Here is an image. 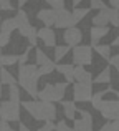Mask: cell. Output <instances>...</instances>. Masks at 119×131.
<instances>
[{
  "mask_svg": "<svg viewBox=\"0 0 119 131\" xmlns=\"http://www.w3.org/2000/svg\"><path fill=\"white\" fill-rule=\"evenodd\" d=\"M18 131H30V128L27 125H23V123H20V126H18Z\"/></svg>",
  "mask_w": 119,
  "mask_h": 131,
  "instance_id": "obj_42",
  "label": "cell"
},
{
  "mask_svg": "<svg viewBox=\"0 0 119 131\" xmlns=\"http://www.w3.org/2000/svg\"><path fill=\"white\" fill-rule=\"evenodd\" d=\"M70 50H71V47H68V45H60V47H56L55 48V61H60L61 58H64Z\"/></svg>",
  "mask_w": 119,
  "mask_h": 131,
  "instance_id": "obj_26",
  "label": "cell"
},
{
  "mask_svg": "<svg viewBox=\"0 0 119 131\" xmlns=\"http://www.w3.org/2000/svg\"><path fill=\"white\" fill-rule=\"evenodd\" d=\"M109 81H111V67H106L99 75H98V77L93 78V83H98V85H101V83H109Z\"/></svg>",
  "mask_w": 119,
  "mask_h": 131,
  "instance_id": "obj_21",
  "label": "cell"
},
{
  "mask_svg": "<svg viewBox=\"0 0 119 131\" xmlns=\"http://www.w3.org/2000/svg\"><path fill=\"white\" fill-rule=\"evenodd\" d=\"M45 2H46V3H51V0H45Z\"/></svg>",
  "mask_w": 119,
  "mask_h": 131,
  "instance_id": "obj_48",
  "label": "cell"
},
{
  "mask_svg": "<svg viewBox=\"0 0 119 131\" xmlns=\"http://www.w3.org/2000/svg\"><path fill=\"white\" fill-rule=\"evenodd\" d=\"M27 2H30V0H18V7H23Z\"/></svg>",
  "mask_w": 119,
  "mask_h": 131,
  "instance_id": "obj_43",
  "label": "cell"
},
{
  "mask_svg": "<svg viewBox=\"0 0 119 131\" xmlns=\"http://www.w3.org/2000/svg\"><path fill=\"white\" fill-rule=\"evenodd\" d=\"M22 108L38 121H53L56 118V106L50 101H23Z\"/></svg>",
  "mask_w": 119,
  "mask_h": 131,
  "instance_id": "obj_2",
  "label": "cell"
},
{
  "mask_svg": "<svg viewBox=\"0 0 119 131\" xmlns=\"http://www.w3.org/2000/svg\"><path fill=\"white\" fill-rule=\"evenodd\" d=\"M108 23H109V7H104V8L98 10V15L93 18V25L106 27Z\"/></svg>",
  "mask_w": 119,
  "mask_h": 131,
  "instance_id": "obj_17",
  "label": "cell"
},
{
  "mask_svg": "<svg viewBox=\"0 0 119 131\" xmlns=\"http://www.w3.org/2000/svg\"><path fill=\"white\" fill-rule=\"evenodd\" d=\"M40 77L42 75L38 73V67L35 63H25V65L18 67V80H17V83L25 90L30 96L36 98Z\"/></svg>",
  "mask_w": 119,
  "mask_h": 131,
  "instance_id": "obj_1",
  "label": "cell"
},
{
  "mask_svg": "<svg viewBox=\"0 0 119 131\" xmlns=\"http://www.w3.org/2000/svg\"><path fill=\"white\" fill-rule=\"evenodd\" d=\"M55 61H51V60H48L46 63H43V65H40L38 67V73L42 75V77H45V75H50V73H53L55 71Z\"/></svg>",
  "mask_w": 119,
  "mask_h": 131,
  "instance_id": "obj_25",
  "label": "cell"
},
{
  "mask_svg": "<svg viewBox=\"0 0 119 131\" xmlns=\"http://www.w3.org/2000/svg\"><path fill=\"white\" fill-rule=\"evenodd\" d=\"M98 111L108 121H114V119L119 118V101L117 100H103Z\"/></svg>",
  "mask_w": 119,
  "mask_h": 131,
  "instance_id": "obj_6",
  "label": "cell"
},
{
  "mask_svg": "<svg viewBox=\"0 0 119 131\" xmlns=\"http://www.w3.org/2000/svg\"><path fill=\"white\" fill-rule=\"evenodd\" d=\"M7 131H15V129H12V128H8V129H7Z\"/></svg>",
  "mask_w": 119,
  "mask_h": 131,
  "instance_id": "obj_49",
  "label": "cell"
},
{
  "mask_svg": "<svg viewBox=\"0 0 119 131\" xmlns=\"http://www.w3.org/2000/svg\"><path fill=\"white\" fill-rule=\"evenodd\" d=\"M81 118L73 119V131H93V116L89 111L84 110H78Z\"/></svg>",
  "mask_w": 119,
  "mask_h": 131,
  "instance_id": "obj_7",
  "label": "cell"
},
{
  "mask_svg": "<svg viewBox=\"0 0 119 131\" xmlns=\"http://www.w3.org/2000/svg\"><path fill=\"white\" fill-rule=\"evenodd\" d=\"M80 2H83V0H71V5H73V7H76Z\"/></svg>",
  "mask_w": 119,
  "mask_h": 131,
  "instance_id": "obj_44",
  "label": "cell"
},
{
  "mask_svg": "<svg viewBox=\"0 0 119 131\" xmlns=\"http://www.w3.org/2000/svg\"><path fill=\"white\" fill-rule=\"evenodd\" d=\"M0 8L10 12V10H13V5H12V2H10V0H0Z\"/></svg>",
  "mask_w": 119,
  "mask_h": 131,
  "instance_id": "obj_37",
  "label": "cell"
},
{
  "mask_svg": "<svg viewBox=\"0 0 119 131\" xmlns=\"http://www.w3.org/2000/svg\"><path fill=\"white\" fill-rule=\"evenodd\" d=\"M0 118L7 123L20 121V103L17 101H3L0 105Z\"/></svg>",
  "mask_w": 119,
  "mask_h": 131,
  "instance_id": "obj_5",
  "label": "cell"
},
{
  "mask_svg": "<svg viewBox=\"0 0 119 131\" xmlns=\"http://www.w3.org/2000/svg\"><path fill=\"white\" fill-rule=\"evenodd\" d=\"M93 48L96 50V53L99 55L101 58H104V60H108V58L111 57V47H109V45H99V43H96V45H93Z\"/></svg>",
  "mask_w": 119,
  "mask_h": 131,
  "instance_id": "obj_24",
  "label": "cell"
},
{
  "mask_svg": "<svg viewBox=\"0 0 119 131\" xmlns=\"http://www.w3.org/2000/svg\"><path fill=\"white\" fill-rule=\"evenodd\" d=\"M106 93H109V88H108V90H103V91H98V93H93V95H91L89 103L93 105V108H94V110H99L101 101H103V96L106 95Z\"/></svg>",
  "mask_w": 119,
  "mask_h": 131,
  "instance_id": "obj_22",
  "label": "cell"
},
{
  "mask_svg": "<svg viewBox=\"0 0 119 131\" xmlns=\"http://www.w3.org/2000/svg\"><path fill=\"white\" fill-rule=\"evenodd\" d=\"M109 23H113L114 28H117V25H119V12H117V8H109Z\"/></svg>",
  "mask_w": 119,
  "mask_h": 131,
  "instance_id": "obj_31",
  "label": "cell"
},
{
  "mask_svg": "<svg viewBox=\"0 0 119 131\" xmlns=\"http://www.w3.org/2000/svg\"><path fill=\"white\" fill-rule=\"evenodd\" d=\"M2 55L3 53H2V50H0V67H2Z\"/></svg>",
  "mask_w": 119,
  "mask_h": 131,
  "instance_id": "obj_47",
  "label": "cell"
},
{
  "mask_svg": "<svg viewBox=\"0 0 119 131\" xmlns=\"http://www.w3.org/2000/svg\"><path fill=\"white\" fill-rule=\"evenodd\" d=\"M104 7H108V5L103 2V0H91L89 10H101V8H104Z\"/></svg>",
  "mask_w": 119,
  "mask_h": 131,
  "instance_id": "obj_33",
  "label": "cell"
},
{
  "mask_svg": "<svg viewBox=\"0 0 119 131\" xmlns=\"http://www.w3.org/2000/svg\"><path fill=\"white\" fill-rule=\"evenodd\" d=\"M36 98L40 100V101H50V103H56V101H61L63 100V96L58 93V90H56L55 85L51 83H46L43 90H40L38 93H36Z\"/></svg>",
  "mask_w": 119,
  "mask_h": 131,
  "instance_id": "obj_8",
  "label": "cell"
},
{
  "mask_svg": "<svg viewBox=\"0 0 119 131\" xmlns=\"http://www.w3.org/2000/svg\"><path fill=\"white\" fill-rule=\"evenodd\" d=\"M8 96H10V101L20 103V88H18V85H17V83L8 86Z\"/></svg>",
  "mask_w": 119,
  "mask_h": 131,
  "instance_id": "obj_28",
  "label": "cell"
},
{
  "mask_svg": "<svg viewBox=\"0 0 119 131\" xmlns=\"http://www.w3.org/2000/svg\"><path fill=\"white\" fill-rule=\"evenodd\" d=\"M38 131H55V123L53 121H45V125H42Z\"/></svg>",
  "mask_w": 119,
  "mask_h": 131,
  "instance_id": "obj_36",
  "label": "cell"
},
{
  "mask_svg": "<svg viewBox=\"0 0 119 131\" xmlns=\"http://www.w3.org/2000/svg\"><path fill=\"white\" fill-rule=\"evenodd\" d=\"M61 105H63L64 116H66L68 119H71V121H73V119L76 118V113H78L76 103H74V101H61Z\"/></svg>",
  "mask_w": 119,
  "mask_h": 131,
  "instance_id": "obj_18",
  "label": "cell"
},
{
  "mask_svg": "<svg viewBox=\"0 0 119 131\" xmlns=\"http://www.w3.org/2000/svg\"><path fill=\"white\" fill-rule=\"evenodd\" d=\"M15 20H17V30L20 32L22 37H27L28 42L32 47L36 45V28L30 23V18H28V13L25 10H18L15 15Z\"/></svg>",
  "mask_w": 119,
  "mask_h": 131,
  "instance_id": "obj_3",
  "label": "cell"
},
{
  "mask_svg": "<svg viewBox=\"0 0 119 131\" xmlns=\"http://www.w3.org/2000/svg\"><path fill=\"white\" fill-rule=\"evenodd\" d=\"M117 45H119V38H117V37H116V38L113 40V47H117Z\"/></svg>",
  "mask_w": 119,
  "mask_h": 131,
  "instance_id": "obj_45",
  "label": "cell"
},
{
  "mask_svg": "<svg viewBox=\"0 0 119 131\" xmlns=\"http://www.w3.org/2000/svg\"><path fill=\"white\" fill-rule=\"evenodd\" d=\"M8 42H10V33L0 32V48L5 47V45H8Z\"/></svg>",
  "mask_w": 119,
  "mask_h": 131,
  "instance_id": "obj_35",
  "label": "cell"
},
{
  "mask_svg": "<svg viewBox=\"0 0 119 131\" xmlns=\"http://www.w3.org/2000/svg\"><path fill=\"white\" fill-rule=\"evenodd\" d=\"M13 30H17V20H15V17H10V18L0 20V32L12 33Z\"/></svg>",
  "mask_w": 119,
  "mask_h": 131,
  "instance_id": "obj_20",
  "label": "cell"
},
{
  "mask_svg": "<svg viewBox=\"0 0 119 131\" xmlns=\"http://www.w3.org/2000/svg\"><path fill=\"white\" fill-rule=\"evenodd\" d=\"M73 78L76 83H84V85H93V75L84 70V67H74L73 70Z\"/></svg>",
  "mask_w": 119,
  "mask_h": 131,
  "instance_id": "obj_14",
  "label": "cell"
},
{
  "mask_svg": "<svg viewBox=\"0 0 119 131\" xmlns=\"http://www.w3.org/2000/svg\"><path fill=\"white\" fill-rule=\"evenodd\" d=\"M63 38L64 42H66L68 47H76V45L81 43V40H83V33H81L80 28H76V27H68V28H64V33H63Z\"/></svg>",
  "mask_w": 119,
  "mask_h": 131,
  "instance_id": "obj_10",
  "label": "cell"
},
{
  "mask_svg": "<svg viewBox=\"0 0 119 131\" xmlns=\"http://www.w3.org/2000/svg\"><path fill=\"white\" fill-rule=\"evenodd\" d=\"M0 83L10 86V85H15L17 83V78L13 77L10 71H7L5 67H0Z\"/></svg>",
  "mask_w": 119,
  "mask_h": 131,
  "instance_id": "obj_19",
  "label": "cell"
},
{
  "mask_svg": "<svg viewBox=\"0 0 119 131\" xmlns=\"http://www.w3.org/2000/svg\"><path fill=\"white\" fill-rule=\"evenodd\" d=\"M91 95H93V85L74 83V86H73V101H76V103L89 101Z\"/></svg>",
  "mask_w": 119,
  "mask_h": 131,
  "instance_id": "obj_9",
  "label": "cell"
},
{
  "mask_svg": "<svg viewBox=\"0 0 119 131\" xmlns=\"http://www.w3.org/2000/svg\"><path fill=\"white\" fill-rule=\"evenodd\" d=\"M89 13V8H76L74 7L73 8V12H71V17H73V23L76 25V23H80L81 20L84 18V17Z\"/></svg>",
  "mask_w": 119,
  "mask_h": 131,
  "instance_id": "obj_23",
  "label": "cell"
},
{
  "mask_svg": "<svg viewBox=\"0 0 119 131\" xmlns=\"http://www.w3.org/2000/svg\"><path fill=\"white\" fill-rule=\"evenodd\" d=\"M0 20H2V18H0Z\"/></svg>",
  "mask_w": 119,
  "mask_h": 131,
  "instance_id": "obj_50",
  "label": "cell"
},
{
  "mask_svg": "<svg viewBox=\"0 0 119 131\" xmlns=\"http://www.w3.org/2000/svg\"><path fill=\"white\" fill-rule=\"evenodd\" d=\"M55 27L56 28H68V27H74L71 12L66 8L56 10V18H55Z\"/></svg>",
  "mask_w": 119,
  "mask_h": 131,
  "instance_id": "obj_11",
  "label": "cell"
},
{
  "mask_svg": "<svg viewBox=\"0 0 119 131\" xmlns=\"http://www.w3.org/2000/svg\"><path fill=\"white\" fill-rule=\"evenodd\" d=\"M8 128H10V126H8V123L2 119V121H0V131H7Z\"/></svg>",
  "mask_w": 119,
  "mask_h": 131,
  "instance_id": "obj_40",
  "label": "cell"
},
{
  "mask_svg": "<svg viewBox=\"0 0 119 131\" xmlns=\"http://www.w3.org/2000/svg\"><path fill=\"white\" fill-rule=\"evenodd\" d=\"M2 86H3V85L0 83V98H2V93H3V90H2Z\"/></svg>",
  "mask_w": 119,
  "mask_h": 131,
  "instance_id": "obj_46",
  "label": "cell"
},
{
  "mask_svg": "<svg viewBox=\"0 0 119 131\" xmlns=\"http://www.w3.org/2000/svg\"><path fill=\"white\" fill-rule=\"evenodd\" d=\"M36 38H40L43 42V45L48 48L55 47L56 45V35L51 30V27H43V28L36 30Z\"/></svg>",
  "mask_w": 119,
  "mask_h": 131,
  "instance_id": "obj_12",
  "label": "cell"
},
{
  "mask_svg": "<svg viewBox=\"0 0 119 131\" xmlns=\"http://www.w3.org/2000/svg\"><path fill=\"white\" fill-rule=\"evenodd\" d=\"M18 61V55H2V67H12Z\"/></svg>",
  "mask_w": 119,
  "mask_h": 131,
  "instance_id": "obj_29",
  "label": "cell"
},
{
  "mask_svg": "<svg viewBox=\"0 0 119 131\" xmlns=\"http://www.w3.org/2000/svg\"><path fill=\"white\" fill-rule=\"evenodd\" d=\"M74 67H86L93 63V47L88 45H76L73 47V61Z\"/></svg>",
  "mask_w": 119,
  "mask_h": 131,
  "instance_id": "obj_4",
  "label": "cell"
},
{
  "mask_svg": "<svg viewBox=\"0 0 119 131\" xmlns=\"http://www.w3.org/2000/svg\"><path fill=\"white\" fill-rule=\"evenodd\" d=\"M51 8L55 10H60V8H64V0H51Z\"/></svg>",
  "mask_w": 119,
  "mask_h": 131,
  "instance_id": "obj_39",
  "label": "cell"
},
{
  "mask_svg": "<svg viewBox=\"0 0 119 131\" xmlns=\"http://www.w3.org/2000/svg\"><path fill=\"white\" fill-rule=\"evenodd\" d=\"M55 131H73V128H71V126H68L66 121L60 119V121L55 125Z\"/></svg>",
  "mask_w": 119,
  "mask_h": 131,
  "instance_id": "obj_32",
  "label": "cell"
},
{
  "mask_svg": "<svg viewBox=\"0 0 119 131\" xmlns=\"http://www.w3.org/2000/svg\"><path fill=\"white\" fill-rule=\"evenodd\" d=\"M30 51H32V48H27V50L23 51V55H20V57H18V61H17V63H20V65H25V63H28Z\"/></svg>",
  "mask_w": 119,
  "mask_h": 131,
  "instance_id": "obj_34",
  "label": "cell"
},
{
  "mask_svg": "<svg viewBox=\"0 0 119 131\" xmlns=\"http://www.w3.org/2000/svg\"><path fill=\"white\" fill-rule=\"evenodd\" d=\"M108 33H109V28H108V25H106V27L93 25V27H91V32H89V35H91V45L99 43V40L104 38Z\"/></svg>",
  "mask_w": 119,
  "mask_h": 131,
  "instance_id": "obj_16",
  "label": "cell"
},
{
  "mask_svg": "<svg viewBox=\"0 0 119 131\" xmlns=\"http://www.w3.org/2000/svg\"><path fill=\"white\" fill-rule=\"evenodd\" d=\"M50 58L46 57V53L42 50V48H36L35 50V65L36 67H40V65H43V63H46Z\"/></svg>",
  "mask_w": 119,
  "mask_h": 131,
  "instance_id": "obj_27",
  "label": "cell"
},
{
  "mask_svg": "<svg viewBox=\"0 0 119 131\" xmlns=\"http://www.w3.org/2000/svg\"><path fill=\"white\" fill-rule=\"evenodd\" d=\"M36 18L42 23H45V27H53L56 18V10L55 8H42L36 13Z\"/></svg>",
  "mask_w": 119,
  "mask_h": 131,
  "instance_id": "obj_13",
  "label": "cell"
},
{
  "mask_svg": "<svg viewBox=\"0 0 119 131\" xmlns=\"http://www.w3.org/2000/svg\"><path fill=\"white\" fill-rule=\"evenodd\" d=\"M108 61H109V67H114L116 70H119V55L109 57V58H108Z\"/></svg>",
  "mask_w": 119,
  "mask_h": 131,
  "instance_id": "obj_38",
  "label": "cell"
},
{
  "mask_svg": "<svg viewBox=\"0 0 119 131\" xmlns=\"http://www.w3.org/2000/svg\"><path fill=\"white\" fill-rule=\"evenodd\" d=\"M98 131H119V123H117V119H114V121H108L106 125H103Z\"/></svg>",
  "mask_w": 119,
  "mask_h": 131,
  "instance_id": "obj_30",
  "label": "cell"
},
{
  "mask_svg": "<svg viewBox=\"0 0 119 131\" xmlns=\"http://www.w3.org/2000/svg\"><path fill=\"white\" fill-rule=\"evenodd\" d=\"M55 70L66 78L68 83H73V81H74V78H73L74 65H73V63H56V65H55Z\"/></svg>",
  "mask_w": 119,
  "mask_h": 131,
  "instance_id": "obj_15",
  "label": "cell"
},
{
  "mask_svg": "<svg viewBox=\"0 0 119 131\" xmlns=\"http://www.w3.org/2000/svg\"><path fill=\"white\" fill-rule=\"evenodd\" d=\"M109 5H111V8H117L119 7V0H109Z\"/></svg>",
  "mask_w": 119,
  "mask_h": 131,
  "instance_id": "obj_41",
  "label": "cell"
}]
</instances>
